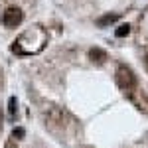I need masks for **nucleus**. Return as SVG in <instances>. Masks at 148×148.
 <instances>
[{
  "mask_svg": "<svg viewBox=\"0 0 148 148\" xmlns=\"http://www.w3.org/2000/svg\"><path fill=\"white\" fill-rule=\"evenodd\" d=\"M89 57H91L95 63H103V61L107 59V53L103 51L101 47H91V49H89Z\"/></svg>",
  "mask_w": 148,
  "mask_h": 148,
  "instance_id": "nucleus-4",
  "label": "nucleus"
},
{
  "mask_svg": "<svg viewBox=\"0 0 148 148\" xmlns=\"http://www.w3.org/2000/svg\"><path fill=\"white\" fill-rule=\"evenodd\" d=\"M47 44V34L42 28H30L24 34L16 38V42L12 44V51L20 53V56H32V53H40Z\"/></svg>",
  "mask_w": 148,
  "mask_h": 148,
  "instance_id": "nucleus-1",
  "label": "nucleus"
},
{
  "mask_svg": "<svg viewBox=\"0 0 148 148\" xmlns=\"http://www.w3.org/2000/svg\"><path fill=\"white\" fill-rule=\"evenodd\" d=\"M116 20H119V14H107V16H103V18H99V20H97V24H99V26H109V24H113V22H116Z\"/></svg>",
  "mask_w": 148,
  "mask_h": 148,
  "instance_id": "nucleus-5",
  "label": "nucleus"
},
{
  "mask_svg": "<svg viewBox=\"0 0 148 148\" xmlns=\"http://www.w3.org/2000/svg\"><path fill=\"white\" fill-rule=\"evenodd\" d=\"M146 63H148V57H146Z\"/></svg>",
  "mask_w": 148,
  "mask_h": 148,
  "instance_id": "nucleus-10",
  "label": "nucleus"
},
{
  "mask_svg": "<svg viewBox=\"0 0 148 148\" xmlns=\"http://www.w3.org/2000/svg\"><path fill=\"white\" fill-rule=\"evenodd\" d=\"M114 34H116V38H125V36L130 34V26H128V24H123V26H119Z\"/></svg>",
  "mask_w": 148,
  "mask_h": 148,
  "instance_id": "nucleus-6",
  "label": "nucleus"
},
{
  "mask_svg": "<svg viewBox=\"0 0 148 148\" xmlns=\"http://www.w3.org/2000/svg\"><path fill=\"white\" fill-rule=\"evenodd\" d=\"M114 79H116V85H119L123 91H132V89L136 87V77H134L132 69L126 67V65H119V67H116Z\"/></svg>",
  "mask_w": 148,
  "mask_h": 148,
  "instance_id": "nucleus-2",
  "label": "nucleus"
},
{
  "mask_svg": "<svg viewBox=\"0 0 148 148\" xmlns=\"http://www.w3.org/2000/svg\"><path fill=\"white\" fill-rule=\"evenodd\" d=\"M24 20V14L20 8H16V6H10L8 10L2 14V22L6 28H16V26H20Z\"/></svg>",
  "mask_w": 148,
  "mask_h": 148,
  "instance_id": "nucleus-3",
  "label": "nucleus"
},
{
  "mask_svg": "<svg viewBox=\"0 0 148 148\" xmlns=\"http://www.w3.org/2000/svg\"><path fill=\"white\" fill-rule=\"evenodd\" d=\"M22 136H24V128H16V130L12 132V136H10V138H14V140H20Z\"/></svg>",
  "mask_w": 148,
  "mask_h": 148,
  "instance_id": "nucleus-7",
  "label": "nucleus"
},
{
  "mask_svg": "<svg viewBox=\"0 0 148 148\" xmlns=\"http://www.w3.org/2000/svg\"><path fill=\"white\" fill-rule=\"evenodd\" d=\"M0 130H2V113H0Z\"/></svg>",
  "mask_w": 148,
  "mask_h": 148,
  "instance_id": "nucleus-9",
  "label": "nucleus"
},
{
  "mask_svg": "<svg viewBox=\"0 0 148 148\" xmlns=\"http://www.w3.org/2000/svg\"><path fill=\"white\" fill-rule=\"evenodd\" d=\"M14 111H16V99L12 97L10 99V114H14Z\"/></svg>",
  "mask_w": 148,
  "mask_h": 148,
  "instance_id": "nucleus-8",
  "label": "nucleus"
}]
</instances>
